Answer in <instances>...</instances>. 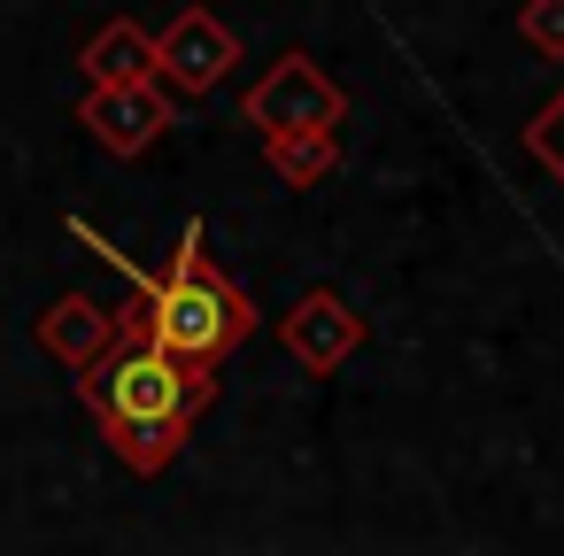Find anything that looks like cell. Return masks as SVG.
<instances>
[{"label": "cell", "instance_id": "6da1fadb", "mask_svg": "<svg viewBox=\"0 0 564 556\" xmlns=\"http://www.w3.org/2000/svg\"><path fill=\"white\" fill-rule=\"evenodd\" d=\"M202 394H209L202 363L171 356L148 325H132L109 356L86 363V402L101 410V425L117 433V448H124L140 471H155V464L178 448L186 417L202 410Z\"/></svg>", "mask_w": 564, "mask_h": 556}, {"label": "cell", "instance_id": "7a4b0ae2", "mask_svg": "<svg viewBox=\"0 0 564 556\" xmlns=\"http://www.w3.org/2000/svg\"><path fill=\"white\" fill-rule=\"evenodd\" d=\"M124 271H132V263H124ZM132 279H140V271H132ZM140 294H148L140 325H148L171 356H186V363H209V356H225V348L248 332V302L225 294V286L202 271V232H186L178 263H171L163 279H140Z\"/></svg>", "mask_w": 564, "mask_h": 556}, {"label": "cell", "instance_id": "3957f363", "mask_svg": "<svg viewBox=\"0 0 564 556\" xmlns=\"http://www.w3.org/2000/svg\"><path fill=\"white\" fill-rule=\"evenodd\" d=\"M525 148H533V155H541V163L564 178V94H556V101H549V109L525 124Z\"/></svg>", "mask_w": 564, "mask_h": 556}, {"label": "cell", "instance_id": "277c9868", "mask_svg": "<svg viewBox=\"0 0 564 556\" xmlns=\"http://www.w3.org/2000/svg\"><path fill=\"white\" fill-rule=\"evenodd\" d=\"M525 32H533L541 47H564V0H533V17H525Z\"/></svg>", "mask_w": 564, "mask_h": 556}]
</instances>
